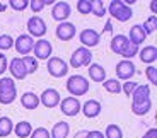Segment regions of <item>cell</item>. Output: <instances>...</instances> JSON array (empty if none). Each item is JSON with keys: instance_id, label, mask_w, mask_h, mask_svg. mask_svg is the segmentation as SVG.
<instances>
[{"instance_id": "43", "label": "cell", "mask_w": 157, "mask_h": 138, "mask_svg": "<svg viewBox=\"0 0 157 138\" xmlns=\"http://www.w3.org/2000/svg\"><path fill=\"white\" fill-rule=\"evenodd\" d=\"M150 10H152L154 16L157 14V0H152V2H150Z\"/></svg>"}, {"instance_id": "12", "label": "cell", "mask_w": 157, "mask_h": 138, "mask_svg": "<svg viewBox=\"0 0 157 138\" xmlns=\"http://www.w3.org/2000/svg\"><path fill=\"white\" fill-rule=\"evenodd\" d=\"M14 48H16V51L19 55L28 56L34 48V39L29 34H21L17 39H14Z\"/></svg>"}, {"instance_id": "10", "label": "cell", "mask_w": 157, "mask_h": 138, "mask_svg": "<svg viewBox=\"0 0 157 138\" xmlns=\"http://www.w3.org/2000/svg\"><path fill=\"white\" fill-rule=\"evenodd\" d=\"M60 101H62V97H60V92L56 89H44L43 94L39 95V104H43L48 109L56 107L60 104Z\"/></svg>"}, {"instance_id": "3", "label": "cell", "mask_w": 157, "mask_h": 138, "mask_svg": "<svg viewBox=\"0 0 157 138\" xmlns=\"http://www.w3.org/2000/svg\"><path fill=\"white\" fill-rule=\"evenodd\" d=\"M67 91L72 97H80L89 92V80L84 75H72L67 80Z\"/></svg>"}, {"instance_id": "28", "label": "cell", "mask_w": 157, "mask_h": 138, "mask_svg": "<svg viewBox=\"0 0 157 138\" xmlns=\"http://www.w3.org/2000/svg\"><path fill=\"white\" fill-rule=\"evenodd\" d=\"M22 63H24V67H26V72H28V75L36 73V72H38V60H36L34 56H31V55L22 56Z\"/></svg>"}, {"instance_id": "7", "label": "cell", "mask_w": 157, "mask_h": 138, "mask_svg": "<svg viewBox=\"0 0 157 138\" xmlns=\"http://www.w3.org/2000/svg\"><path fill=\"white\" fill-rule=\"evenodd\" d=\"M60 109H62V113L65 116H77L78 113H80V107H82V104H80V101H78L77 97H72V95H68V97L62 99L60 101Z\"/></svg>"}, {"instance_id": "27", "label": "cell", "mask_w": 157, "mask_h": 138, "mask_svg": "<svg viewBox=\"0 0 157 138\" xmlns=\"http://www.w3.org/2000/svg\"><path fill=\"white\" fill-rule=\"evenodd\" d=\"M150 109H152V101H147L142 104H132V113L137 116H145Z\"/></svg>"}, {"instance_id": "37", "label": "cell", "mask_w": 157, "mask_h": 138, "mask_svg": "<svg viewBox=\"0 0 157 138\" xmlns=\"http://www.w3.org/2000/svg\"><path fill=\"white\" fill-rule=\"evenodd\" d=\"M145 75H147V79H149V82L152 84V85H157V68L154 67V65H149V67L145 68Z\"/></svg>"}, {"instance_id": "23", "label": "cell", "mask_w": 157, "mask_h": 138, "mask_svg": "<svg viewBox=\"0 0 157 138\" xmlns=\"http://www.w3.org/2000/svg\"><path fill=\"white\" fill-rule=\"evenodd\" d=\"M68 133H70V125L67 121H58L53 126V130L50 131L51 138H67Z\"/></svg>"}, {"instance_id": "11", "label": "cell", "mask_w": 157, "mask_h": 138, "mask_svg": "<svg viewBox=\"0 0 157 138\" xmlns=\"http://www.w3.org/2000/svg\"><path fill=\"white\" fill-rule=\"evenodd\" d=\"M78 39H80V43H82L84 48L90 50V48H94L99 44L101 34H99L96 29H84V31H80V34H78Z\"/></svg>"}, {"instance_id": "34", "label": "cell", "mask_w": 157, "mask_h": 138, "mask_svg": "<svg viewBox=\"0 0 157 138\" xmlns=\"http://www.w3.org/2000/svg\"><path fill=\"white\" fill-rule=\"evenodd\" d=\"M10 48H14V38L9 34H2L0 36V51H5Z\"/></svg>"}, {"instance_id": "40", "label": "cell", "mask_w": 157, "mask_h": 138, "mask_svg": "<svg viewBox=\"0 0 157 138\" xmlns=\"http://www.w3.org/2000/svg\"><path fill=\"white\" fill-rule=\"evenodd\" d=\"M5 70H7V56L0 51V75L5 73Z\"/></svg>"}, {"instance_id": "4", "label": "cell", "mask_w": 157, "mask_h": 138, "mask_svg": "<svg viewBox=\"0 0 157 138\" xmlns=\"http://www.w3.org/2000/svg\"><path fill=\"white\" fill-rule=\"evenodd\" d=\"M90 62H92V53L90 50L80 46L77 48L70 56V67L72 68H80V67H89Z\"/></svg>"}, {"instance_id": "6", "label": "cell", "mask_w": 157, "mask_h": 138, "mask_svg": "<svg viewBox=\"0 0 157 138\" xmlns=\"http://www.w3.org/2000/svg\"><path fill=\"white\" fill-rule=\"evenodd\" d=\"M28 31H29V36H31V38H39V39H43V36L46 34V31H48L46 22H44L41 17H38V16L29 17Z\"/></svg>"}, {"instance_id": "44", "label": "cell", "mask_w": 157, "mask_h": 138, "mask_svg": "<svg viewBox=\"0 0 157 138\" xmlns=\"http://www.w3.org/2000/svg\"><path fill=\"white\" fill-rule=\"evenodd\" d=\"M113 31V24H111V21H108L106 26H104V32H111Z\"/></svg>"}, {"instance_id": "36", "label": "cell", "mask_w": 157, "mask_h": 138, "mask_svg": "<svg viewBox=\"0 0 157 138\" xmlns=\"http://www.w3.org/2000/svg\"><path fill=\"white\" fill-rule=\"evenodd\" d=\"M138 84L137 82H132V80H126L125 84H121V92H125L126 97H130V95L133 94V91L137 89Z\"/></svg>"}, {"instance_id": "22", "label": "cell", "mask_w": 157, "mask_h": 138, "mask_svg": "<svg viewBox=\"0 0 157 138\" xmlns=\"http://www.w3.org/2000/svg\"><path fill=\"white\" fill-rule=\"evenodd\" d=\"M89 77L92 82H104L106 80V70L99 63H90L89 65Z\"/></svg>"}, {"instance_id": "39", "label": "cell", "mask_w": 157, "mask_h": 138, "mask_svg": "<svg viewBox=\"0 0 157 138\" xmlns=\"http://www.w3.org/2000/svg\"><path fill=\"white\" fill-rule=\"evenodd\" d=\"M29 138H51V136H50V131H48L46 128L39 126V128H34V130H33V133Z\"/></svg>"}, {"instance_id": "25", "label": "cell", "mask_w": 157, "mask_h": 138, "mask_svg": "<svg viewBox=\"0 0 157 138\" xmlns=\"http://www.w3.org/2000/svg\"><path fill=\"white\" fill-rule=\"evenodd\" d=\"M14 131V123L9 116H2L0 118V138H7L9 135Z\"/></svg>"}, {"instance_id": "19", "label": "cell", "mask_w": 157, "mask_h": 138, "mask_svg": "<svg viewBox=\"0 0 157 138\" xmlns=\"http://www.w3.org/2000/svg\"><path fill=\"white\" fill-rule=\"evenodd\" d=\"M21 104H22L24 109H36V107L39 106V95H36L34 92H24L22 95H21Z\"/></svg>"}, {"instance_id": "42", "label": "cell", "mask_w": 157, "mask_h": 138, "mask_svg": "<svg viewBox=\"0 0 157 138\" xmlns=\"http://www.w3.org/2000/svg\"><path fill=\"white\" fill-rule=\"evenodd\" d=\"M142 138H157V130H155V128H150V130L147 131Z\"/></svg>"}, {"instance_id": "14", "label": "cell", "mask_w": 157, "mask_h": 138, "mask_svg": "<svg viewBox=\"0 0 157 138\" xmlns=\"http://www.w3.org/2000/svg\"><path fill=\"white\" fill-rule=\"evenodd\" d=\"M75 32H77V28H75V24L72 22H60L56 26V38L60 41H70L72 38H75Z\"/></svg>"}, {"instance_id": "41", "label": "cell", "mask_w": 157, "mask_h": 138, "mask_svg": "<svg viewBox=\"0 0 157 138\" xmlns=\"http://www.w3.org/2000/svg\"><path fill=\"white\" fill-rule=\"evenodd\" d=\"M86 138H104V135H102V131H99V130H92V131H87Z\"/></svg>"}, {"instance_id": "45", "label": "cell", "mask_w": 157, "mask_h": 138, "mask_svg": "<svg viewBox=\"0 0 157 138\" xmlns=\"http://www.w3.org/2000/svg\"><path fill=\"white\" fill-rule=\"evenodd\" d=\"M87 136V131H78V133H75L74 138H86Z\"/></svg>"}, {"instance_id": "9", "label": "cell", "mask_w": 157, "mask_h": 138, "mask_svg": "<svg viewBox=\"0 0 157 138\" xmlns=\"http://www.w3.org/2000/svg\"><path fill=\"white\" fill-rule=\"evenodd\" d=\"M135 73H137V67L132 60H121L116 65V77L120 80H130Z\"/></svg>"}, {"instance_id": "8", "label": "cell", "mask_w": 157, "mask_h": 138, "mask_svg": "<svg viewBox=\"0 0 157 138\" xmlns=\"http://www.w3.org/2000/svg\"><path fill=\"white\" fill-rule=\"evenodd\" d=\"M72 14V7L68 2H55L53 9H51V17L56 21V22H67V19Z\"/></svg>"}, {"instance_id": "33", "label": "cell", "mask_w": 157, "mask_h": 138, "mask_svg": "<svg viewBox=\"0 0 157 138\" xmlns=\"http://www.w3.org/2000/svg\"><path fill=\"white\" fill-rule=\"evenodd\" d=\"M96 17H104L106 16V7L102 4V0H92V12Z\"/></svg>"}, {"instance_id": "21", "label": "cell", "mask_w": 157, "mask_h": 138, "mask_svg": "<svg viewBox=\"0 0 157 138\" xmlns=\"http://www.w3.org/2000/svg\"><path fill=\"white\" fill-rule=\"evenodd\" d=\"M126 43H128V36L125 34H116L111 38V43H109V48L111 51L114 53V55H121L123 48L126 46Z\"/></svg>"}, {"instance_id": "38", "label": "cell", "mask_w": 157, "mask_h": 138, "mask_svg": "<svg viewBox=\"0 0 157 138\" xmlns=\"http://www.w3.org/2000/svg\"><path fill=\"white\" fill-rule=\"evenodd\" d=\"M44 7H46V0H31V2H29V9H31L34 14L41 12Z\"/></svg>"}, {"instance_id": "31", "label": "cell", "mask_w": 157, "mask_h": 138, "mask_svg": "<svg viewBox=\"0 0 157 138\" xmlns=\"http://www.w3.org/2000/svg\"><path fill=\"white\" fill-rule=\"evenodd\" d=\"M104 138H123V131L118 125H108L104 131Z\"/></svg>"}, {"instance_id": "30", "label": "cell", "mask_w": 157, "mask_h": 138, "mask_svg": "<svg viewBox=\"0 0 157 138\" xmlns=\"http://www.w3.org/2000/svg\"><path fill=\"white\" fill-rule=\"evenodd\" d=\"M142 29H144V32H145L147 36L152 34V32H155V31H157V16H150L149 19L144 22Z\"/></svg>"}, {"instance_id": "15", "label": "cell", "mask_w": 157, "mask_h": 138, "mask_svg": "<svg viewBox=\"0 0 157 138\" xmlns=\"http://www.w3.org/2000/svg\"><path fill=\"white\" fill-rule=\"evenodd\" d=\"M9 72H10L12 79H16V80H24L28 77V72H26V67L22 63V58H12L10 63H9Z\"/></svg>"}, {"instance_id": "29", "label": "cell", "mask_w": 157, "mask_h": 138, "mask_svg": "<svg viewBox=\"0 0 157 138\" xmlns=\"http://www.w3.org/2000/svg\"><path fill=\"white\" fill-rule=\"evenodd\" d=\"M138 51H140V48L137 46V44H133V43H126V46L123 48V51H121V56L125 60H132L133 56H137L138 55Z\"/></svg>"}, {"instance_id": "16", "label": "cell", "mask_w": 157, "mask_h": 138, "mask_svg": "<svg viewBox=\"0 0 157 138\" xmlns=\"http://www.w3.org/2000/svg\"><path fill=\"white\" fill-rule=\"evenodd\" d=\"M101 109H102L101 103H99V101H96V99H89V101H87V103H84L82 107H80V111L84 113V116H86V118H89V119L98 118V116L101 114Z\"/></svg>"}, {"instance_id": "18", "label": "cell", "mask_w": 157, "mask_h": 138, "mask_svg": "<svg viewBox=\"0 0 157 138\" xmlns=\"http://www.w3.org/2000/svg\"><path fill=\"white\" fill-rule=\"evenodd\" d=\"M138 56H140V62L142 63H147V65H152L154 62L157 60V48L154 44H149V46H144L138 51Z\"/></svg>"}, {"instance_id": "17", "label": "cell", "mask_w": 157, "mask_h": 138, "mask_svg": "<svg viewBox=\"0 0 157 138\" xmlns=\"http://www.w3.org/2000/svg\"><path fill=\"white\" fill-rule=\"evenodd\" d=\"M132 97V104H142L150 101V87L149 85H140L138 84L137 89L133 91V94L130 95Z\"/></svg>"}, {"instance_id": "13", "label": "cell", "mask_w": 157, "mask_h": 138, "mask_svg": "<svg viewBox=\"0 0 157 138\" xmlns=\"http://www.w3.org/2000/svg\"><path fill=\"white\" fill-rule=\"evenodd\" d=\"M34 58L36 60H50L51 58V51H53V46L48 39H38L34 43Z\"/></svg>"}, {"instance_id": "26", "label": "cell", "mask_w": 157, "mask_h": 138, "mask_svg": "<svg viewBox=\"0 0 157 138\" xmlns=\"http://www.w3.org/2000/svg\"><path fill=\"white\" fill-rule=\"evenodd\" d=\"M102 87L106 89L109 94H120L121 92V82L118 79H108L102 82Z\"/></svg>"}, {"instance_id": "35", "label": "cell", "mask_w": 157, "mask_h": 138, "mask_svg": "<svg viewBox=\"0 0 157 138\" xmlns=\"http://www.w3.org/2000/svg\"><path fill=\"white\" fill-rule=\"evenodd\" d=\"M9 5H10V9H14V10L22 12L29 7V2L28 0H9Z\"/></svg>"}, {"instance_id": "1", "label": "cell", "mask_w": 157, "mask_h": 138, "mask_svg": "<svg viewBox=\"0 0 157 138\" xmlns=\"http://www.w3.org/2000/svg\"><path fill=\"white\" fill-rule=\"evenodd\" d=\"M17 99V87L12 77L0 79V104H12Z\"/></svg>"}, {"instance_id": "20", "label": "cell", "mask_w": 157, "mask_h": 138, "mask_svg": "<svg viewBox=\"0 0 157 138\" xmlns=\"http://www.w3.org/2000/svg\"><path fill=\"white\" fill-rule=\"evenodd\" d=\"M145 39H147V34L144 32V29H142V24H135L133 28L130 29L128 41L130 43H133V44H137V46H140Z\"/></svg>"}, {"instance_id": "32", "label": "cell", "mask_w": 157, "mask_h": 138, "mask_svg": "<svg viewBox=\"0 0 157 138\" xmlns=\"http://www.w3.org/2000/svg\"><path fill=\"white\" fill-rule=\"evenodd\" d=\"M75 7H77L78 14L87 16V14H90V12H92V0H78Z\"/></svg>"}, {"instance_id": "24", "label": "cell", "mask_w": 157, "mask_h": 138, "mask_svg": "<svg viewBox=\"0 0 157 138\" xmlns=\"http://www.w3.org/2000/svg\"><path fill=\"white\" fill-rule=\"evenodd\" d=\"M14 133H16L17 138H29L33 133V126L29 121H19L14 126Z\"/></svg>"}, {"instance_id": "5", "label": "cell", "mask_w": 157, "mask_h": 138, "mask_svg": "<svg viewBox=\"0 0 157 138\" xmlns=\"http://www.w3.org/2000/svg\"><path fill=\"white\" fill-rule=\"evenodd\" d=\"M46 68H48V73L51 77H55V79H62V77H65L68 73V63L65 60L58 58V56H51L48 60Z\"/></svg>"}, {"instance_id": "2", "label": "cell", "mask_w": 157, "mask_h": 138, "mask_svg": "<svg viewBox=\"0 0 157 138\" xmlns=\"http://www.w3.org/2000/svg\"><path fill=\"white\" fill-rule=\"evenodd\" d=\"M108 12L113 19H116L118 22H126V21L132 19L133 16V10L130 5H126L123 0H113L108 7Z\"/></svg>"}]
</instances>
